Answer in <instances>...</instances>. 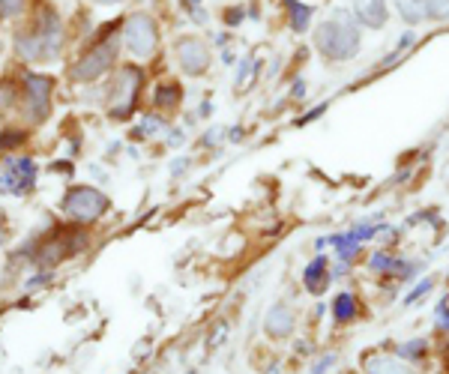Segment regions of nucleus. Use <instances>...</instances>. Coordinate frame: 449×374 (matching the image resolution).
I'll return each instance as SVG.
<instances>
[{
  "label": "nucleus",
  "instance_id": "6e6552de",
  "mask_svg": "<svg viewBox=\"0 0 449 374\" xmlns=\"http://www.w3.org/2000/svg\"><path fill=\"white\" fill-rule=\"evenodd\" d=\"M177 54H180V63H183V69L189 72V75H201V72L207 69V63H210V51H207V46H204L201 39H195V36L180 39Z\"/></svg>",
  "mask_w": 449,
  "mask_h": 374
},
{
  "label": "nucleus",
  "instance_id": "473e14b6",
  "mask_svg": "<svg viewBox=\"0 0 449 374\" xmlns=\"http://www.w3.org/2000/svg\"><path fill=\"white\" fill-rule=\"evenodd\" d=\"M186 4H189V6H192V9L198 12V4H201V0H186Z\"/></svg>",
  "mask_w": 449,
  "mask_h": 374
},
{
  "label": "nucleus",
  "instance_id": "6ab92c4d",
  "mask_svg": "<svg viewBox=\"0 0 449 374\" xmlns=\"http://www.w3.org/2000/svg\"><path fill=\"white\" fill-rule=\"evenodd\" d=\"M426 12L434 21H446L449 18V0H426Z\"/></svg>",
  "mask_w": 449,
  "mask_h": 374
},
{
  "label": "nucleus",
  "instance_id": "4be33fe9",
  "mask_svg": "<svg viewBox=\"0 0 449 374\" xmlns=\"http://www.w3.org/2000/svg\"><path fill=\"white\" fill-rule=\"evenodd\" d=\"M24 6V0H0V18H9V16H19Z\"/></svg>",
  "mask_w": 449,
  "mask_h": 374
},
{
  "label": "nucleus",
  "instance_id": "c756f323",
  "mask_svg": "<svg viewBox=\"0 0 449 374\" xmlns=\"http://www.w3.org/2000/svg\"><path fill=\"white\" fill-rule=\"evenodd\" d=\"M216 138H219V129H213V132H207V135H204V144H213Z\"/></svg>",
  "mask_w": 449,
  "mask_h": 374
},
{
  "label": "nucleus",
  "instance_id": "72a5a7b5",
  "mask_svg": "<svg viewBox=\"0 0 449 374\" xmlns=\"http://www.w3.org/2000/svg\"><path fill=\"white\" fill-rule=\"evenodd\" d=\"M99 4H120V0H99Z\"/></svg>",
  "mask_w": 449,
  "mask_h": 374
},
{
  "label": "nucleus",
  "instance_id": "7ed1b4c3",
  "mask_svg": "<svg viewBox=\"0 0 449 374\" xmlns=\"http://www.w3.org/2000/svg\"><path fill=\"white\" fill-rule=\"evenodd\" d=\"M108 210V198L93 189V186H78V189L66 192L63 198V213L75 222H93Z\"/></svg>",
  "mask_w": 449,
  "mask_h": 374
},
{
  "label": "nucleus",
  "instance_id": "9b49d317",
  "mask_svg": "<svg viewBox=\"0 0 449 374\" xmlns=\"http://www.w3.org/2000/svg\"><path fill=\"white\" fill-rule=\"evenodd\" d=\"M267 333L270 336H287V333H294V311L287 309L285 303H276L270 309V314H267Z\"/></svg>",
  "mask_w": 449,
  "mask_h": 374
},
{
  "label": "nucleus",
  "instance_id": "7c9ffc66",
  "mask_svg": "<svg viewBox=\"0 0 449 374\" xmlns=\"http://www.w3.org/2000/svg\"><path fill=\"white\" fill-rule=\"evenodd\" d=\"M186 165H189V162H186V159H177V162H174V174H180V171H183Z\"/></svg>",
  "mask_w": 449,
  "mask_h": 374
},
{
  "label": "nucleus",
  "instance_id": "f8f14e48",
  "mask_svg": "<svg viewBox=\"0 0 449 374\" xmlns=\"http://www.w3.org/2000/svg\"><path fill=\"white\" fill-rule=\"evenodd\" d=\"M366 371L369 374H413L408 365H401L393 356H369L366 359Z\"/></svg>",
  "mask_w": 449,
  "mask_h": 374
},
{
  "label": "nucleus",
  "instance_id": "412c9836",
  "mask_svg": "<svg viewBox=\"0 0 449 374\" xmlns=\"http://www.w3.org/2000/svg\"><path fill=\"white\" fill-rule=\"evenodd\" d=\"M371 269H381V272H386V269H401V264H396V257H389V255H374L371 257Z\"/></svg>",
  "mask_w": 449,
  "mask_h": 374
},
{
  "label": "nucleus",
  "instance_id": "c85d7f7f",
  "mask_svg": "<svg viewBox=\"0 0 449 374\" xmlns=\"http://www.w3.org/2000/svg\"><path fill=\"white\" fill-rule=\"evenodd\" d=\"M168 144H171V147H180V144H183V135H180V132H171V141H168Z\"/></svg>",
  "mask_w": 449,
  "mask_h": 374
},
{
  "label": "nucleus",
  "instance_id": "b1692460",
  "mask_svg": "<svg viewBox=\"0 0 449 374\" xmlns=\"http://www.w3.org/2000/svg\"><path fill=\"white\" fill-rule=\"evenodd\" d=\"M434 321H438L440 329H446V333H449V309H446V303L438 306V311H434Z\"/></svg>",
  "mask_w": 449,
  "mask_h": 374
},
{
  "label": "nucleus",
  "instance_id": "a211bd4d",
  "mask_svg": "<svg viewBox=\"0 0 449 374\" xmlns=\"http://www.w3.org/2000/svg\"><path fill=\"white\" fill-rule=\"evenodd\" d=\"M398 356H408V359H423V356H426V338L404 341L401 348H398Z\"/></svg>",
  "mask_w": 449,
  "mask_h": 374
},
{
  "label": "nucleus",
  "instance_id": "f257e3e1",
  "mask_svg": "<svg viewBox=\"0 0 449 374\" xmlns=\"http://www.w3.org/2000/svg\"><path fill=\"white\" fill-rule=\"evenodd\" d=\"M315 46L327 60H351L359 51V27L354 21V12L332 9L327 21L317 24Z\"/></svg>",
  "mask_w": 449,
  "mask_h": 374
},
{
  "label": "nucleus",
  "instance_id": "2f4dec72",
  "mask_svg": "<svg viewBox=\"0 0 449 374\" xmlns=\"http://www.w3.org/2000/svg\"><path fill=\"white\" fill-rule=\"evenodd\" d=\"M302 90H306V84H302V81H297V84H294V96L300 99V96H302Z\"/></svg>",
  "mask_w": 449,
  "mask_h": 374
},
{
  "label": "nucleus",
  "instance_id": "393cba45",
  "mask_svg": "<svg viewBox=\"0 0 449 374\" xmlns=\"http://www.w3.org/2000/svg\"><path fill=\"white\" fill-rule=\"evenodd\" d=\"M332 365H336V353H327V356L321 359V363H317V365L312 368V374H324V371L332 368Z\"/></svg>",
  "mask_w": 449,
  "mask_h": 374
},
{
  "label": "nucleus",
  "instance_id": "aec40b11",
  "mask_svg": "<svg viewBox=\"0 0 449 374\" xmlns=\"http://www.w3.org/2000/svg\"><path fill=\"white\" fill-rule=\"evenodd\" d=\"M252 72H255V60H252V57H245V60L240 63V72H237V78H234V87H237V90H243L245 84H249Z\"/></svg>",
  "mask_w": 449,
  "mask_h": 374
},
{
  "label": "nucleus",
  "instance_id": "1a4fd4ad",
  "mask_svg": "<svg viewBox=\"0 0 449 374\" xmlns=\"http://www.w3.org/2000/svg\"><path fill=\"white\" fill-rule=\"evenodd\" d=\"M138 87H141V72H138V69H123V72H120V78L114 81V87H111V93H114V96L123 99L120 108L114 111V117H120V120H123V114L132 111Z\"/></svg>",
  "mask_w": 449,
  "mask_h": 374
},
{
  "label": "nucleus",
  "instance_id": "a878e982",
  "mask_svg": "<svg viewBox=\"0 0 449 374\" xmlns=\"http://www.w3.org/2000/svg\"><path fill=\"white\" fill-rule=\"evenodd\" d=\"M16 138L21 141V132H4V138H0V144H4V147H12V144H16Z\"/></svg>",
  "mask_w": 449,
  "mask_h": 374
},
{
  "label": "nucleus",
  "instance_id": "f3484780",
  "mask_svg": "<svg viewBox=\"0 0 449 374\" xmlns=\"http://www.w3.org/2000/svg\"><path fill=\"white\" fill-rule=\"evenodd\" d=\"M324 272H327V257H315V261L306 267V272H302V279H306V284L312 287V291H321Z\"/></svg>",
  "mask_w": 449,
  "mask_h": 374
},
{
  "label": "nucleus",
  "instance_id": "bb28decb",
  "mask_svg": "<svg viewBox=\"0 0 449 374\" xmlns=\"http://www.w3.org/2000/svg\"><path fill=\"white\" fill-rule=\"evenodd\" d=\"M240 18H243V9H231L228 12V24H240Z\"/></svg>",
  "mask_w": 449,
  "mask_h": 374
},
{
  "label": "nucleus",
  "instance_id": "2eb2a0df",
  "mask_svg": "<svg viewBox=\"0 0 449 374\" xmlns=\"http://www.w3.org/2000/svg\"><path fill=\"white\" fill-rule=\"evenodd\" d=\"M156 105L159 108H177L180 105V87L177 84H159L156 87Z\"/></svg>",
  "mask_w": 449,
  "mask_h": 374
},
{
  "label": "nucleus",
  "instance_id": "5701e85b",
  "mask_svg": "<svg viewBox=\"0 0 449 374\" xmlns=\"http://www.w3.org/2000/svg\"><path fill=\"white\" fill-rule=\"evenodd\" d=\"M428 291H431V279H423V282H419V284L413 287V291H411L408 296H404V303H408V306H411V303H416V299H419V296H423V294H428Z\"/></svg>",
  "mask_w": 449,
  "mask_h": 374
},
{
  "label": "nucleus",
  "instance_id": "9d476101",
  "mask_svg": "<svg viewBox=\"0 0 449 374\" xmlns=\"http://www.w3.org/2000/svg\"><path fill=\"white\" fill-rule=\"evenodd\" d=\"M356 21H363L366 27H384L386 24V0H356L354 4Z\"/></svg>",
  "mask_w": 449,
  "mask_h": 374
},
{
  "label": "nucleus",
  "instance_id": "4468645a",
  "mask_svg": "<svg viewBox=\"0 0 449 374\" xmlns=\"http://www.w3.org/2000/svg\"><path fill=\"white\" fill-rule=\"evenodd\" d=\"M285 6H287V16H291V27L297 33H302L312 21V6L300 4V0H285Z\"/></svg>",
  "mask_w": 449,
  "mask_h": 374
},
{
  "label": "nucleus",
  "instance_id": "423d86ee",
  "mask_svg": "<svg viewBox=\"0 0 449 374\" xmlns=\"http://www.w3.org/2000/svg\"><path fill=\"white\" fill-rule=\"evenodd\" d=\"M36 183V165L31 159H9L0 171V186L9 195H27Z\"/></svg>",
  "mask_w": 449,
  "mask_h": 374
},
{
  "label": "nucleus",
  "instance_id": "ddd939ff",
  "mask_svg": "<svg viewBox=\"0 0 449 374\" xmlns=\"http://www.w3.org/2000/svg\"><path fill=\"white\" fill-rule=\"evenodd\" d=\"M396 9H398L401 21H408V24H419V21L428 18L426 0H396Z\"/></svg>",
  "mask_w": 449,
  "mask_h": 374
},
{
  "label": "nucleus",
  "instance_id": "cd10ccee",
  "mask_svg": "<svg viewBox=\"0 0 449 374\" xmlns=\"http://www.w3.org/2000/svg\"><path fill=\"white\" fill-rule=\"evenodd\" d=\"M324 108H327V105H317L315 111H309V114H306V120H302V123H312V120H317V117H321V111H324Z\"/></svg>",
  "mask_w": 449,
  "mask_h": 374
},
{
  "label": "nucleus",
  "instance_id": "0eeeda50",
  "mask_svg": "<svg viewBox=\"0 0 449 374\" xmlns=\"http://www.w3.org/2000/svg\"><path fill=\"white\" fill-rule=\"evenodd\" d=\"M24 87H27V114H31V120H36V123L46 120L48 108H51V78L27 72Z\"/></svg>",
  "mask_w": 449,
  "mask_h": 374
},
{
  "label": "nucleus",
  "instance_id": "20e7f679",
  "mask_svg": "<svg viewBox=\"0 0 449 374\" xmlns=\"http://www.w3.org/2000/svg\"><path fill=\"white\" fill-rule=\"evenodd\" d=\"M114 57H117V39L108 36V39H102L96 48H90L75 63L72 78H75V81H96L99 75H105V72L114 66Z\"/></svg>",
  "mask_w": 449,
  "mask_h": 374
},
{
  "label": "nucleus",
  "instance_id": "f03ea898",
  "mask_svg": "<svg viewBox=\"0 0 449 374\" xmlns=\"http://www.w3.org/2000/svg\"><path fill=\"white\" fill-rule=\"evenodd\" d=\"M60 16L54 9H39V18H36V27L31 33H19L16 36V51L24 57V60H33V63H46V60H54L60 54Z\"/></svg>",
  "mask_w": 449,
  "mask_h": 374
},
{
  "label": "nucleus",
  "instance_id": "39448f33",
  "mask_svg": "<svg viewBox=\"0 0 449 374\" xmlns=\"http://www.w3.org/2000/svg\"><path fill=\"white\" fill-rule=\"evenodd\" d=\"M123 46L138 60H147L156 51V24L150 16H132L123 27Z\"/></svg>",
  "mask_w": 449,
  "mask_h": 374
},
{
  "label": "nucleus",
  "instance_id": "dca6fc26",
  "mask_svg": "<svg viewBox=\"0 0 449 374\" xmlns=\"http://www.w3.org/2000/svg\"><path fill=\"white\" fill-rule=\"evenodd\" d=\"M332 314H336V321H351L354 314H356V299L354 294H339L336 296V303H332Z\"/></svg>",
  "mask_w": 449,
  "mask_h": 374
}]
</instances>
